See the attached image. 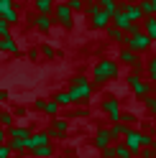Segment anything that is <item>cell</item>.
Segmentation results:
<instances>
[{"mask_svg": "<svg viewBox=\"0 0 156 158\" xmlns=\"http://www.w3.org/2000/svg\"><path fill=\"white\" fill-rule=\"evenodd\" d=\"M56 158H62V156H56Z\"/></svg>", "mask_w": 156, "mask_h": 158, "instance_id": "obj_46", "label": "cell"}, {"mask_svg": "<svg viewBox=\"0 0 156 158\" xmlns=\"http://www.w3.org/2000/svg\"><path fill=\"white\" fill-rule=\"evenodd\" d=\"M125 130H128V125H123V123H113L108 127V133H110V140H118L120 135H125Z\"/></svg>", "mask_w": 156, "mask_h": 158, "instance_id": "obj_22", "label": "cell"}, {"mask_svg": "<svg viewBox=\"0 0 156 158\" xmlns=\"http://www.w3.org/2000/svg\"><path fill=\"white\" fill-rule=\"evenodd\" d=\"M23 138H31V127L28 125H13L8 130V140H23Z\"/></svg>", "mask_w": 156, "mask_h": 158, "instance_id": "obj_14", "label": "cell"}, {"mask_svg": "<svg viewBox=\"0 0 156 158\" xmlns=\"http://www.w3.org/2000/svg\"><path fill=\"white\" fill-rule=\"evenodd\" d=\"M54 156V145L51 143H46V145H38L31 151V158H51Z\"/></svg>", "mask_w": 156, "mask_h": 158, "instance_id": "obj_21", "label": "cell"}, {"mask_svg": "<svg viewBox=\"0 0 156 158\" xmlns=\"http://www.w3.org/2000/svg\"><path fill=\"white\" fill-rule=\"evenodd\" d=\"M143 33L149 36L151 41H156V18H154V15L146 18V23H143Z\"/></svg>", "mask_w": 156, "mask_h": 158, "instance_id": "obj_23", "label": "cell"}, {"mask_svg": "<svg viewBox=\"0 0 156 158\" xmlns=\"http://www.w3.org/2000/svg\"><path fill=\"white\" fill-rule=\"evenodd\" d=\"M33 110L44 112V115L56 117V115H59V105H56L54 100H44V97H36V100H33Z\"/></svg>", "mask_w": 156, "mask_h": 158, "instance_id": "obj_8", "label": "cell"}, {"mask_svg": "<svg viewBox=\"0 0 156 158\" xmlns=\"http://www.w3.org/2000/svg\"><path fill=\"white\" fill-rule=\"evenodd\" d=\"M118 8H120V13H125V18H128L131 23H138L141 18H143V13H141L138 5H128V3H125V5H118Z\"/></svg>", "mask_w": 156, "mask_h": 158, "instance_id": "obj_15", "label": "cell"}, {"mask_svg": "<svg viewBox=\"0 0 156 158\" xmlns=\"http://www.w3.org/2000/svg\"><path fill=\"white\" fill-rule=\"evenodd\" d=\"M54 0H33V8H36V13L38 15H51V10H54Z\"/></svg>", "mask_w": 156, "mask_h": 158, "instance_id": "obj_19", "label": "cell"}, {"mask_svg": "<svg viewBox=\"0 0 156 158\" xmlns=\"http://www.w3.org/2000/svg\"><path fill=\"white\" fill-rule=\"evenodd\" d=\"M67 8H69L72 13H82L84 10V3H82V0H67Z\"/></svg>", "mask_w": 156, "mask_h": 158, "instance_id": "obj_29", "label": "cell"}, {"mask_svg": "<svg viewBox=\"0 0 156 158\" xmlns=\"http://www.w3.org/2000/svg\"><path fill=\"white\" fill-rule=\"evenodd\" d=\"M92 92H95V84L87 79L84 74H77V77H72V82H69V89H67V94H69V100H72V105L74 102H87L92 97Z\"/></svg>", "mask_w": 156, "mask_h": 158, "instance_id": "obj_1", "label": "cell"}, {"mask_svg": "<svg viewBox=\"0 0 156 158\" xmlns=\"http://www.w3.org/2000/svg\"><path fill=\"white\" fill-rule=\"evenodd\" d=\"M120 123H123V125H128V127H131V125L136 123V115H131V112H120Z\"/></svg>", "mask_w": 156, "mask_h": 158, "instance_id": "obj_30", "label": "cell"}, {"mask_svg": "<svg viewBox=\"0 0 156 158\" xmlns=\"http://www.w3.org/2000/svg\"><path fill=\"white\" fill-rule=\"evenodd\" d=\"M11 156H13L11 145H8V143H5V145H0V158H11Z\"/></svg>", "mask_w": 156, "mask_h": 158, "instance_id": "obj_33", "label": "cell"}, {"mask_svg": "<svg viewBox=\"0 0 156 158\" xmlns=\"http://www.w3.org/2000/svg\"><path fill=\"white\" fill-rule=\"evenodd\" d=\"M138 8H141V13H143L146 18H149V15H154V3H151V0H141V3H138Z\"/></svg>", "mask_w": 156, "mask_h": 158, "instance_id": "obj_27", "label": "cell"}, {"mask_svg": "<svg viewBox=\"0 0 156 158\" xmlns=\"http://www.w3.org/2000/svg\"><path fill=\"white\" fill-rule=\"evenodd\" d=\"M46 143H51V135H49V130L31 133V138H28V151H33V148H38V145H46Z\"/></svg>", "mask_w": 156, "mask_h": 158, "instance_id": "obj_12", "label": "cell"}, {"mask_svg": "<svg viewBox=\"0 0 156 158\" xmlns=\"http://www.w3.org/2000/svg\"><path fill=\"white\" fill-rule=\"evenodd\" d=\"M92 145H95V148H100V151H105L108 145H113V140H110V133H108V127H100V130L95 133V138H92Z\"/></svg>", "mask_w": 156, "mask_h": 158, "instance_id": "obj_13", "label": "cell"}, {"mask_svg": "<svg viewBox=\"0 0 156 158\" xmlns=\"http://www.w3.org/2000/svg\"><path fill=\"white\" fill-rule=\"evenodd\" d=\"M33 26H36L41 33H49V31H51V26H54V18H51V15H38V13H36V23H33Z\"/></svg>", "mask_w": 156, "mask_h": 158, "instance_id": "obj_20", "label": "cell"}, {"mask_svg": "<svg viewBox=\"0 0 156 158\" xmlns=\"http://www.w3.org/2000/svg\"><path fill=\"white\" fill-rule=\"evenodd\" d=\"M84 13H87V18H90V26L97 28V31H105V28L110 26V15L105 13V8H102L100 3H95V5H90V8H84Z\"/></svg>", "mask_w": 156, "mask_h": 158, "instance_id": "obj_4", "label": "cell"}, {"mask_svg": "<svg viewBox=\"0 0 156 158\" xmlns=\"http://www.w3.org/2000/svg\"><path fill=\"white\" fill-rule=\"evenodd\" d=\"M5 143H8V130L0 127V145H5Z\"/></svg>", "mask_w": 156, "mask_h": 158, "instance_id": "obj_40", "label": "cell"}, {"mask_svg": "<svg viewBox=\"0 0 156 158\" xmlns=\"http://www.w3.org/2000/svg\"><path fill=\"white\" fill-rule=\"evenodd\" d=\"M8 36H13V33H11V26L0 18V38H8Z\"/></svg>", "mask_w": 156, "mask_h": 158, "instance_id": "obj_31", "label": "cell"}, {"mask_svg": "<svg viewBox=\"0 0 156 158\" xmlns=\"http://www.w3.org/2000/svg\"><path fill=\"white\" fill-rule=\"evenodd\" d=\"M151 3H154V18H156V0H151Z\"/></svg>", "mask_w": 156, "mask_h": 158, "instance_id": "obj_43", "label": "cell"}, {"mask_svg": "<svg viewBox=\"0 0 156 158\" xmlns=\"http://www.w3.org/2000/svg\"><path fill=\"white\" fill-rule=\"evenodd\" d=\"M38 51H41V56H46V59H56V56H59V51H56L51 44H44L41 48H38Z\"/></svg>", "mask_w": 156, "mask_h": 158, "instance_id": "obj_26", "label": "cell"}, {"mask_svg": "<svg viewBox=\"0 0 156 158\" xmlns=\"http://www.w3.org/2000/svg\"><path fill=\"white\" fill-rule=\"evenodd\" d=\"M149 77H151L154 82H156V56H154L151 61H149Z\"/></svg>", "mask_w": 156, "mask_h": 158, "instance_id": "obj_34", "label": "cell"}, {"mask_svg": "<svg viewBox=\"0 0 156 158\" xmlns=\"http://www.w3.org/2000/svg\"><path fill=\"white\" fill-rule=\"evenodd\" d=\"M28 59H31V61H38V59H41V51H38V48H28Z\"/></svg>", "mask_w": 156, "mask_h": 158, "instance_id": "obj_36", "label": "cell"}, {"mask_svg": "<svg viewBox=\"0 0 156 158\" xmlns=\"http://www.w3.org/2000/svg\"><path fill=\"white\" fill-rule=\"evenodd\" d=\"M118 61L133 66V74H138V72H141V56L136 54V51H131V48H123V51L118 54Z\"/></svg>", "mask_w": 156, "mask_h": 158, "instance_id": "obj_9", "label": "cell"}, {"mask_svg": "<svg viewBox=\"0 0 156 158\" xmlns=\"http://www.w3.org/2000/svg\"><path fill=\"white\" fill-rule=\"evenodd\" d=\"M102 112L108 115L113 123H120V105H118V100H113V97H110V100H105L102 102Z\"/></svg>", "mask_w": 156, "mask_h": 158, "instance_id": "obj_11", "label": "cell"}, {"mask_svg": "<svg viewBox=\"0 0 156 158\" xmlns=\"http://www.w3.org/2000/svg\"><path fill=\"white\" fill-rule=\"evenodd\" d=\"M123 145L136 156L141 148H154V138H151V135H146V133L133 130V127H128V130H125V143H123Z\"/></svg>", "mask_w": 156, "mask_h": 158, "instance_id": "obj_3", "label": "cell"}, {"mask_svg": "<svg viewBox=\"0 0 156 158\" xmlns=\"http://www.w3.org/2000/svg\"><path fill=\"white\" fill-rule=\"evenodd\" d=\"M102 158H115V145H108L102 151Z\"/></svg>", "mask_w": 156, "mask_h": 158, "instance_id": "obj_38", "label": "cell"}, {"mask_svg": "<svg viewBox=\"0 0 156 158\" xmlns=\"http://www.w3.org/2000/svg\"><path fill=\"white\" fill-rule=\"evenodd\" d=\"M0 54H11V56H23L21 54V46H18V41L13 36L8 38H0Z\"/></svg>", "mask_w": 156, "mask_h": 158, "instance_id": "obj_10", "label": "cell"}, {"mask_svg": "<svg viewBox=\"0 0 156 158\" xmlns=\"http://www.w3.org/2000/svg\"><path fill=\"white\" fill-rule=\"evenodd\" d=\"M146 107L149 112H156V97H146Z\"/></svg>", "mask_w": 156, "mask_h": 158, "instance_id": "obj_37", "label": "cell"}, {"mask_svg": "<svg viewBox=\"0 0 156 158\" xmlns=\"http://www.w3.org/2000/svg\"><path fill=\"white\" fill-rule=\"evenodd\" d=\"M3 3H15V0H3Z\"/></svg>", "mask_w": 156, "mask_h": 158, "instance_id": "obj_45", "label": "cell"}, {"mask_svg": "<svg viewBox=\"0 0 156 158\" xmlns=\"http://www.w3.org/2000/svg\"><path fill=\"white\" fill-rule=\"evenodd\" d=\"M125 3H128V5H138L141 0H125Z\"/></svg>", "mask_w": 156, "mask_h": 158, "instance_id": "obj_42", "label": "cell"}, {"mask_svg": "<svg viewBox=\"0 0 156 158\" xmlns=\"http://www.w3.org/2000/svg\"><path fill=\"white\" fill-rule=\"evenodd\" d=\"M138 156L141 158H156V151L154 148H146V151H138Z\"/></svg>", "mask_w": 156, "mask_h": 158, "instance_id": "obj_35", "label": "cell"}, {"mask_svg": "<svg viewBox=\"0 0 156 158\" xmlns=\"http://www.w3.org/2000/svg\"><path fill=\"white\" fill-rule=\"evenodd\" d=\"M51 130L56 133V135H67V130H69V120L67 117H51Z\"/></svg>", "mask_w": 156, "mask_h": 158, "instance_id": "obj_17", "label": "cell"}, {"mask_svg": "<svg viewBox=\"0 0 156 158\" xmlns=\"http://www.w3.org/2000/svg\"><path fill=\"white\" fill-rule=\"evenodd\" d=\"M87 115H90V112H87V110H77V112H72L69 117H87Z\"/></svg>", "mask_w": 156, "mask_h": 158, "instance_id": "obj_41", "label": "cell"}, {"mask_svg": "<svg viewBox=\"0 0 156 158\" xmlns=\"http://www.w3.org/2000/svg\"><path fill=\"white\" fill-rule=\"evenodd\" d=\"M115 158H133V153H131L123 143H118V145H115Z\"/></svg>", "mask_w": 156, "mask_h": 158, "instance_id": "obj_28", "label": "cell"}, {"mask_svg": "<svg viewBox=\"0 0 156 158\" xmlns=\"http://www.w3.org/2000/svg\"><path fill=\"white\" fill-rule=\"evenodd\" d=\"M11 158H23V156H21V153H13V156H11Z\"/></svg>", "mask_w": 156, "mask_h": 158, "instance_id": "obj_44", "label": "cell"}, {"mask_svg": "<svg viewBox=\"0 0 156 158\" xmlns=\"http://www.w3.org/2000/svg\"><path fill=\"white\" fill-rule=\"evenodd\" d=\"M13 125H15V117H13V112L8 110V107H0V127H3V130H11Z\"/></svg>", "mask_w": 156, "mask_h": 158, "instance_id": "obj_18", "label": "cell"}, {"mask_svg": "<svg viewBox=\"0 0 156 158\" xmlns=\"http://www.w3.org/2000/svg\"><path fill=\"white\" fill-rule=\"evenodd\" d=\"M110 21H113V26L118 28V31H123V33H128V28L133 26V23L128 21V18H125V13H120V8H118V13H115V15L110 18Z\"/></svg>", "mask_w": 156, "mask_h": 158, "instance_id": "obj_16", "label": "cell"}, {"mask_svg": "<svg viewBox=\"0 0 156 158\" xmlns=\"http://www.w3.org/2000/svg\"><path fill=\"white\" fill-rule=\"evenodd\" d=\"M115 77H118V64L113 59H100L92 69V84H105Z\"/></svg>", "mask_w": 156, "mask_h": 158, "instance_id": "obj_2", "label": "cell"}, {"mask_svg": "<svg viewBox=\"0 0 156 158\" xmlns=\"http://www.w3.org/2000/svg\"><path fill=\"white\" fill-rule=\"evenodd\" d=\"M151 46V38L146 33H138V36H125V48H131V51H146V48Z\"/></svg>", "mask_w": 156, "mask_h": 158, "instance_id": "obj_7", "label": "cell"}, {"mask_svg": "<svg viewBox=\"0 0 156 158\" xmlns=\"http://www.w3.org/2000/svg\"><path fill=\"white\" fill-rule=\"evenodd\" d=\"M105 31H108V36H110V41H118V44H125V33H123V31H118V28H115V26H108V28H105Z\"/></svg>", "mask_w": 156, "mask_h": 158, "instance_id": "obj_24", "label": "cell"}, {"mask_svg": "<svg viewBox=\"0 0 156 158\" xmlns=\"http://www.w3.org/2000/svg\"><path fill=\"white\" fill-rule=\"evenodd\" d=\"M54 102L59 105V107H69V105H72V100H69V94H67V89L54 92Z\"/></svg>", "mask_w": 156, "mask_h": 158, "instance_id": "obj_25", "label": "cell"}, {"mask_svg": "<svg viewBox=\"0 0 156 158\" xmlns=\"http://www.w3.org/2000/svg\"><path fill=\"white\" fill-rule=\"evenodd\" d=\"M11 112H13V117H26V107L15 105V107H11Z\"/></svg>", "mask_w": 156, "mask_h": 158, "instance_id": "obj_32", "label": "cell"}, {"mask_svg": "<svg viewBox=\"0 0 156 158\" xmlns=\"http://www.w3.org/2000/svg\"><path fill=\"white\" fill-rule=\"evenodd\" d=\"M128 87L133 89V94H138L141 100H146L151 92H154V87L151 84H146L143 79H141V74H128Z\"/></svg>", "mask_w": 156, "mask_h": 158, "instance_id": "obj_6", "label": "cell"}, {"mask_svg": "<svg viewBox=\"0 0 156 158\" xmlns=\"http://www.w3.org/2000/svg\"><path fill=\"white\" fill-rule=\"evenodd\" d=\"M8 100H11V92L5 87H0V102H8Z\"/></svg>", "mask_w": 156, "mask_h": 158, "instance_id": "obj_39", "label": "cell"}, {"mask_svg": "<svg viewBox=\"0 0 156 158\" xmlns=\"http://www.w3.org/2000/svg\"><path fill=\"white\" fill-rule=\"evenodd\" d=\"M51 18H54V21L59 23L62 28H67V31L74 26V13L67 8V3H56V5H54V10H51Z\"/></svg>", "mask_w": 156, "mask_h": 158, "instance_id": "obj_5", "label": "cell"}]
</instances>
